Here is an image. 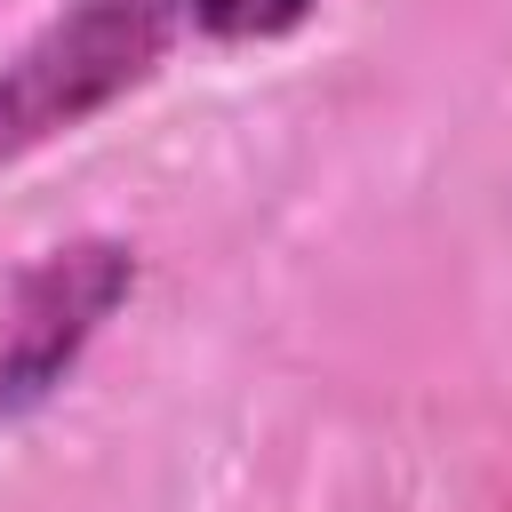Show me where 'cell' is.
I'll return each instance as SVG.
<instances>
[{
  "label": "cell",
  "mask_w": 512,
  "mask_h": 512,
  "mask_svg": "<svg viewBox=\"0 0 512 512\" xmlns=\"http://www.w3.org/2000/svg\"><path fill=\"white\" fill-rule=\"evenodd\" d=\"M192 24V0H80L0 64V168L128 96L160 48Z\"/></svg>",
  "instance_id": "obj_1"
},
{
  "label": "cell",
  "mask_w": 512,
  "mask_h": 512,
  "mask_svg": "<svg viewBox=\"0 0 512 512\" xmlns=\"http://www.w3.org/2000/svg\"><path fill=\"white\" fill-rule=\"evenodd\" d=\"M136 288V256L120 240H72L56 256H40L16 296H8V328H0V416L40 408L72 360L88 352V336L112 320V304Z\"/></svg>",
  "instance_id": "obj_2"
},
{
  "label": "cell",
  "mask_w": 512,
  "mask_h": 512,
  "mask_svg": "<svg viewBox=\"0 0 512 512\" xmlns=\"http://www.w3.org/2000/svg\"><path fill=\"white\" fill-rule=\"evenodd\" d=\"M304 16H312V0H192V24L208 40H272Z\"/></svg>",
  "instance_id": "obj_3"
}]
</instances>
